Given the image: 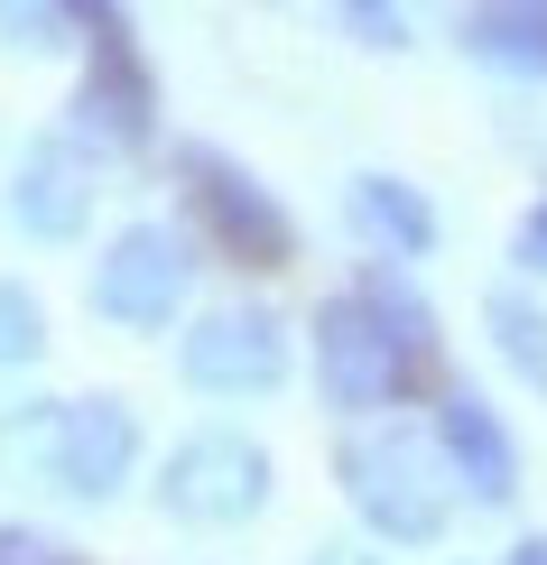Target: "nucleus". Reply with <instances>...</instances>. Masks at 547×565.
<instances>
[{
  "label": "nucleus",
  "mask_w": 547,
  "mask_h": 565,
  "mask_svg": "<svg viewBox=\"0 0 547 565\" xmlns=\"http://www.w3.org/2000/svg\"><path fill=\"white\" fill-rule=\"evenodd\" d=\"M186 288H196V242L177 223H122L93 260V316L122 324V334H168Z\"/></svg>",
  "instance_id": "20e7f679"
},
{
  "label": "nucleus",
  "mask_w": 547,
  "mask_h": 565,
  "mask_svg": "<svg viewBox=\"0 0 547 565\" xmlns=\"http://www.w3.org/2000/svg\"><path fill=\"white\" fill-rule=\"evenodd\" d=\"M93 149L84 139H29L19 149V168H10V223L29 232V242H84V223H93Z\"/></svg>",
  "instance_id": "0eeeda50"
},
{
  "label": "nucleus",
  "mask_w": 547,
  "mask_h": 565,
  "mask_svg": "<svg viewBox=\"0 0 547 565\" xmlns=\"http://www.w3.org/2000/svg\"><path fill=\"white\" fill-rule=\"evenodd\" d=\"M65 38H75V10H65V0H0V46H19V56H56Z\"/></svg>",
  "instance_id": "dca6fc26"
},
{
  "label": "nucleus",
  "mask_w": 547,
  "mask_h": 565,
  "mask_svg": "<svg viewBox=\"0 0 547 565\" xmlns=\"http://www.w3.org/2000/svg\"><path fill=\"white\" fill-rule=\"evenodd\" d=\"M325 10L353 29V46H409V29H399V10L390 0H325Z\"/></svg>",
  "instance_id": "a211bd4d"
},
{
  "label": "nucleus",
  "mask_w": 547,
  "mask_h": 565,
  "mask_svg": "<svg viewBox=\"0 0 547 565\" xmlns=\"http://www.w3.org/2000/svg\"><path fill=\"white\" fill-rule=\"evenodd\" d=\"M483 334H492V352H502L529 390H547V306L529 288H492L483 297Z\"/></svg>",
  "instance_id": "4468645a"
},
{
  "label": "nucleus",
  "mask_w": 547,
  "mask_h": 565,
  "mask_svg": "<svg viewBox=\"0 0 547 565\" xmlns=\"http://www.w3.org/2000/svg\"><path fill=\"white\" fill-rule=\"evenodd\" d=\"M436 381V371L418 362L409 343L380 324V306L362 288L325 297L316 306V390L335 398L344 417H380V408H409V398Z\"/></svg>",
  "instance_id": "f03ea898"
},
{
  "label": "nucleus",
  "mask_w": 547,
  "mask_h": 565,
  "mask_svg": "<svg viewBox=\"0 0 547 565\" xmlns=\"http://www.w3.org/2000/svg\"><path fill=\"white\" fill-rule=\"evenodd\" d=\"M436 445H445L455 482H464L483 510H511V501H519V445H511L502 408H492L483 390H464V381L436 390Z\"/></svg>",
  "instance_id": "1a4fd4ad"
},
{
  "label": "nucleus",
  "mask_w": 547,
  "mask_h": 565,
  "mask_svg": "<svg viewBox=\"0 0 547 565\" xmlns=\"http://www.w3.org/2000/svg\"><path fill=\"white\" fill-rule=\"evenodd\" d=\"M335 482L353 501L380 547H436L445 520H455V463H445L436 427H409V417H353V436L335 445Z\"/></svg>",
  "instance_id": "f257e3e1"
},
{
  "label": "nucleus",
  "mask_w": 547,
  "mask_h": 565,
  "mask_svg": "<svg viewBox=\"0 0 547 565\" xmlns=\"http://www.w3.org/2000/svg\"><path fill=\"white\" fill-rule=\"evenodd\" d=\"M344 214H353V232H362L371 250H390V260H427V250H436V204H427L409 177H390V168L353 177Z\"/></svg>",
  "instance_id": "9b49d317"
},
{
  "label": "nucleus",
  "mask_w": 547,
  "mask_h": 565,
  "mask_svg": "<svg viewBox=\"0 0 547 565\" xmlns=\"http://www.w3.org/2000/svg\"><path fill=\"white\" fill-rule=\"evenodd\" d=\"M75 130L93 149H149L158 139V84L139 65V38L122 46H93L84 75H75Z\"/></svg>",
  "instance_id": "6e6552de"
},
{
  "label": "nucleus",
  "mask_w": 547,
  "mask_h": 565,
  "mask_svg": "<svg viewBox=\"0 0 547 565\" xmlns=\"http://www.w3.org/2000/svg\"><path fill=\"white\" fill-rule=\"evenodd\" d=\"M0 565H65V547H46L29 529H0Z\"/></svg>",
  "instance_id": "412c9836"
},
{
  "label": "nucleus",
  "mask_w": 547,
  "mask_h": 565,
  "mask_svg": "<svg viewBox=\"0 0 547 565\" xmlns=\"http://www.w3.org/2000/svg\"><path fill=\"white\" fill-rule=\"evenodd\" d=\"M65 10H75V29H84L93 46H122V38H130V10H122V0H65Z\"/></svg>",
  "instance_id": "6ab92c4d"
},
{
  "label": "nucleus",
  "mask_w": 547,
  "mask_h": 565,
  "mask_svg": "<svg viewBox=\"0 0 547 565\" xmlns=\"http://www.w3.org/2000/svg\"><path fill=\"white\" fill-rule=\"evenodd\" d=\"M177 371L204 398H270L288 381V324L270 306H204L177 334Z\"/></svg>",
  "instance_id": "423d86ee"
},
{
  "label": "nucleus",
  "mask_w": 547,
  "mask_h": 565,
  "mask_svg": "<svg viewBox=\"0 0 547 565\" xmlns=\"http://www.w3.org/2000/svg\"><path fill=\"white\" fill-rule=\"evenodd\" d=\"M65 408H75V398H10V408H0V482H56Z\"/></svg>",
  "instance_id": "ddd939ff"
},
{
  "label": "nucleus",
  "mask_w": 547,
  "mask_h": 565,
  "mask_svg": "<svg viewBox=\"0 0 547 565\" xmlns=\"http://www.w3.org/2000/svg\"><path fill=\"white\" fill-rule=\"evenodd\" d=\"M139 463V417L130 398H75L65 408V455H56V491H75V501H112V491L130 482Z\"/></svg>",
  "instance_id": "9d476101"
},
{
  "label": "nucleus",
  "mask_w": 547,
  "mask_h": 565,
  "mask_svg": "<svg viewBox=\"0 0 547 565\" xmlns=\"http://www.w3.org/2000/svg\"><path fill=\"white\" fill-rule=\"evenodd\" d=\"M38 352H46V306H38V288L0 278V371H29Z\"/></svg>",
  "instance_id": "f3484780"
},
{
  "label": "nucleus",
  "mask_w": 547,
  "mask_h": 565,
  "mask_svg": "<svg viewBox=\"0 0 547 565\" xmlns=\"http://www.w3.org/2000/svg\"><path fill=\"white\" fill-rule=\"evenodd\" d=\"M306 565H390V556H371V547H362V537H325V547H316V556H306Z\"/></svg>",
  "instance_id": "4be33fe9"
},
{
  "label": "nucleus",
  "mask_w": 547,
  "mask_h": 565,
  "mask_svg": "<svg viewBox=\"0 0 547 565\" xmlns=\"http://www.w3.org/2000/svg\"><path fill=\"white\" fill-rule=\"evenodd\" d=\"M158 510L177 529H242L270 510V445L260 436H232V427H204L168 445L158 463Z\"/></svg>",
  "instance_id": "39448f33"
},
{
  "label": "nucleus",
  "mask_w": 547,
  "mask_h": 565,
  "mask_svg": "<svg viewBox=\"0 0 547 565\" xmlns=\"http://www.w3.org/2000/svg\"><path fill=\"white\" fill-rule=\"evenodd\" d=\"M511 260L529 269V278H547V195L529 204V214H519V232H511Z\"/></svg>",
  "instance_id": "aec40b11"
},
{
  "label": "nucleus",
  "mask_w": 547,
  "mask_h": 565,
  "mask_svg": "<svg viewBox=\"0 0 547 565\" xmlns=\"http://www.w3.org/2000/svg\"><path fill=\"white\" fill-rule=\"evenodd\" d=\"M177 177H186L196 223H204L242 269H288V260H297V223H288V204H278L232 149H213V139H177Z\"/></svg>",
  "instance_id": "7ed1b4c3"
},
{
  "label": "nucleus",
  "mask_w": 547,
  "mask_h": 565,
  "mask_svg": "<svg viewBox=\"0 0 547 565\" xmlns=\"http://www.w3.org/2000/svg\"><path fill=\"white\" fill-rule=\"evenodd\" d=\"M362 297L380 306V324H390V334L409 343L427 371H436V352H445V334H436V306H427V297H418L399 269H380V260H362Z\"/></svg>",
  "instance_id": "2eb2a0df"
},
{
  "label": "nucleus",
  "mask_w": 547,
  "mask_h": 565,
  "mask_svg": "<svg viewBox=\"0 0 547 565\" xmlns=\"http://www.w3.org/2000/svg\"><path fill=\"white\" fill-rule=\"evenodd\" d=\"M511 565H547V537H519V547H511Z\"/></svg>",
  "instance_id": "5701e85b"
},
{
  "label": "nucleus",
  "mask_w": 547,
  "mask_h": 565,
  "mask_svg": "<svg viewBox=\"0 0 547 565\" xmlns=\"http://www.w3.org/2000/svg\"><path fill=\"white\" fill-rule=\"evenodd\" d=\"M464 56L547 84V0H483V10H464Z\"/></svg>",
  "instance_id": "f8f14e48"
}]
</instances>
